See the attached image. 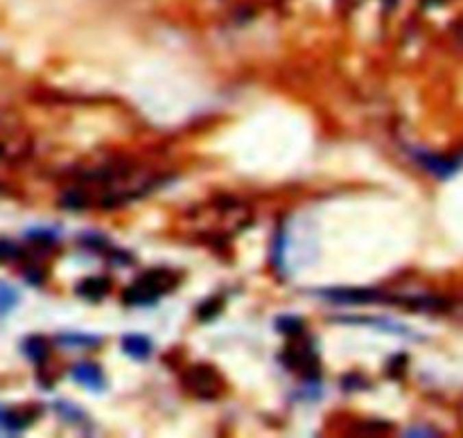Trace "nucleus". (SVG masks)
Returning a JSON list of instances; mask_svg holds the SVG:
<instances>
[{"instance_id": "obj_2", "label": "nucleus", "mask_w": 463, "mask_h": 438, "mask_svg": "<svg viewBox=\"0 0 463 438\" xmlns=\"http://www.w3.org/2000/svg\"><path fill=\"white\" fill-rule=\"evenodd\" d=\"M73 380L77 384H82L84 389L93 391V394H102V391L106 389L104 373L95 364H88V361H84V364H77L73 368Z\"/></svg>"}, {"instance_id": "obj_5", "label": "nucleus", "mask_w": 463, "mask_h": 438, "mask_svg": "<svg viewBox=\"0 0 463 438\" xmlns=\"http://www.w3.org/2000/svg\"><path fill=\"white\" fill-rule=\"evenodd\" d=\"M418 158H421V163L427 168L431 175H436V177H441V179H447V177H452L454 172L459 170V165L454 163V161H447V158H441V156H431V154H418Z\"/></svg>"}, {"instance_id": "obj_4", "label": "nucleus", "mask_w": 463, "mask_h": 438, "mask_svg": "<svg viewBox=\"0 0 463 438\" xmlns=\"http://www.w3.org/2000/svg\"><path fill=\"white\" fill-rule=\"evenodd\" d=\"M123 350L132 359L142 361L151 355V342L149 337H142V335H127L123 337Z\"/></svg>"}, {"instance_id": "obj_8", "label": "nucleus", "mask_w": 463, "mask_h": 438, "mask_svg": "<svg viewBox=\"0 0 463 438\" xmlns=\"http://www.w3.org/2000/svg\"><path fill=\"white\" fill-rule=\"evenodd\" d=\"M23 350H25L27 357L36 361V364H41V361H45V357H48V346H45L43 339H27Z\"/></svg>"}, {"instance_id": "obj_3", "label": "nucleus", "mask_w": 463, "mask_h": 438, "mask_svg": "<svg viewBox=\"0 0 463 438\" xmlns=\"http://www.w3.org/2000/svg\"><path fill=\"white\" fill-rule=\"evenodd\" d=\"M321 296L335 300V303H368V300L382 298L377 292H360V289H332L321 292Z\"/></svg>"}, {"instance_id": "obj_1", "label": "nucleus", "mask_w": 463, "mask_h": 438, "mask_svg": "<svg viewBox=\"0 0 463 438\" xmlns=\"http://www.w3.org/2000/svg\"><path fill=\"white\" fill-rule=\"evenodd\" d=\"M165 276H170V274H165V271H151V274H147L145 278H140L138 283L132 285V289L125 294V300L132 305L154 303V300L163 294V289H170V285H172V281H168V283L163 281Z\"/></svg>"}, {"instance_id": "obj_9", "label": "nucleus", "mask_w": 463, "mask_h": 438, "mask_svg": "<svg viewBox=\"0 0 463 438\" xmlns=\"http://www.w3.org/2000/svg\"><path fill=\"white\" fill-rule=\"evenodd\" d=\"M59 344L71 346V348H90V346L100 344V337H88V335H66L59 337Z\"/></svg>"}, {"instance_id": "obj_7", "label": "nucleus", "mask_w": 463, "mask_h": 438, "mask_svg": "<svg viewBox=\"0 0 463 438\" xmlns=\"http://www.w3.org/2000/svg\"><path fill=\"white\" fill-rule=\"evenodd\" d=\"M18 303V292L14 287L0 283V316L10 314Z\"/></svg>"}, {"instance_id": "obj_6", "label": "nucleus", "mask_w": 463, "mask_h": 438, "mask_svg": "<svg viewBox=\"0 0 463 438\" xmlns=\"http://www.w3.org/2000/svg\"><path fill=\"white\" fill-rule=\"evenodd\" d=\"M106 289H109L106 281H100V278H88V281L79 283L77 294H79V296L88 298V300H100L106 294Z\"/></svg>"}]
</instances>
